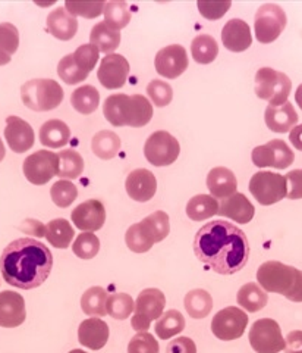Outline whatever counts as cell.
Wrapping results in <instances>:
<instances>
[{
  "label": "cell",
  "instance_id": "obj_5",
  "mask_svg": "<svg viewBox=\"0 0 302 353\" xmlns=\"http://www.w3.org/2000/svg\"><path fill=\"white\" fill-rule=\"evenodd\" d=\"M292 90V83L289 77L273 68H260L255 74V94L270 103V106H279L288 102V97Z\"/></svg>",
  "mask_w": 302,
  "mask_h": 353
},
{
  "label": "cell",
  "instance_id": "obj_27",
  "mask_svg": "<svg viewBox=\"0 0 302 353\" xmlns=\"http://www.w3.org/2000/svg\"><path fill=\"white\" fill-rule=\"evenodd\" d=\"M89 44H93L100 53L111 54L120 44V31L110 28L105 21L96 24L89 32Z\"/></svg>",
  "mask_w": 302,
  "mask_h": 353
},
{
  "label": "cell",
  "instance_id": "obj_8",
  "mask_svg": "<svg viewBox=\"0 0 302 353\" xmlns=\"http://www.w3.org/2000/svg\"><path fill=\"white\" fill-rule=\"evenodd\" d=\"M286 22V14L281 6L276 3L261 5L254 19L257 40L263 44L273 43L283 32Z\"/></svg>",
  "mask_w": 302,
  "mask_h": 353
},
{
  "label": "cell",
  "instance_id": "obj_36",
  "mask_svg": "<svg viewBox=\"0 0 302 353\" xmlns=\"http://www.w3.org/2000/svg\"><path fill=\"white\" fill-rule=\"evenodd\" d=\"M107 292L103 287H89V289L81 297V307L83 312L91 318L105 316L106 312V301Z\"/></svg>",
  "mask_w": 302,
  "mask_h": 353
},
{
  "label": "cell",
  "instance_id": "obj_59",
  "mask_svg": "<svg viewBox=\"0 0 302 353\" xmlns=\"http://www.w3.org/2000/svg\"><path fill=\"white\" fill-rule=\"evenodd\" d=\"M69 353H87V352H84V350H81V349H74V350H71Z\"/></svg>",
  "mask_w": 302,
  "mask_h": 353
},
{
  "label": "cell",
  "instance_id": "obj_15",
  "mask_svg": "<svg viewBox=\"0 0 302 353\" xmlns=\"http://www.w3.org/2000/svg\"><path fill=\"white\" fill-rule=\"evenodd\" d=\"M129 70V62L122 54H106L98 66L97 79L107 90H116V88L125 85Z\"/></svg>",
  "mask_w": 302,
  "mask_h": 353
},
{
  "label": "cell",
  "instance_id": "obj_12",
  "mask_svg": "<svg viewBox=\"0 0 302 353\" xmlns=\"http://www.w3.org/2000/svg\"><path fill=\"white\" fill-rule=\"evenodd\" d=\"M251 159L255 167L266 168L272 167L276 170H286L295 161V154L283 140L274 139L267 145L257 146L252 149Z\"/></svg>",
  "mask_w": 302,
  "mask_h": 353
},
{
  "label": "cell",
  "instance_id": "obj_51",
  "mask_svg": "<svg viewBox=\"0 0 302 353\" xmlns=\"http://www.w3.org/2000/svg\"><path fill=\"white\" fill-rule=\"evenodd\" d=\"M160 346L159 341L154 339L147 331L137 333L128 345V353H159Z\"/></svg>",
  "mask_w": 302,
  "mask_h": 353
},
{
  "label": "cell",
  "instance_id": "obj_43",
  "mask_svg": "<svg viewBox=\"0 0 302 353\" xmlns=\"http://www.w3.org/2000/svg\"><path fill=\"white\" fill-rule=\"evenodd\" d=\"M133 299L127 293H114L107 296L106 301V312L114 318L124 321L128 319L129 315L133 312Z\"/></svg>",
  "mask_w": 302,
  "mask_h": 353
},
{
  "label": "cell",
  "instance_id": "obj_30",
  "mask_svg": "<svg viewBox=\"0 0 302 353\" xmlns=\"http://www.w3.org/2000/svg\"><path fill=\"white\" fill-rule=\"evenodd\" d=\"M153 118V106L142 94H131L128 102V127L140 128L147 125Z\"/></svg>",
  "mask_w": 302,
  "mask_h": 353
},
{
  "label": "cell",
  "instance_id": "obj_17",
  "mask_svg": "<svg viewBox=\"0 0 302 353\" xmlns=\"http://www.w3.org/2000/svg\"><path fill=\"white\" fill-rule=\"evenodd\" d=\"M5 139L8 146L15 153H25L34 146V130L32 127L19 117L10 115L6 118Z\"/></svg>",
  "mask_w": 302,
  "mask_h": 353
},
{
  "label": "cell",
  "instance_id": "obj_2",
  "mask_svg": "<svg viewBox=\"0 0 302 353\" xmlns=\"http://www.w3.org/2000/svg\"><path fill=\"white\" fill-rule=\"evenodd\" d=\"M52 268L50 249L31 237L9 243L0 256V272L5 283L22 290L37 289L49 279Z\"/></svg>",
  "mask_w": 302,
  "mask_h": 353
},
{
  "label": "cell",
  "instance_id": "obj_20",
  "mask_svg": "<svg viewBox=\"0 0 302 353\" xmlns=\"http://www.w3.org/2000/svg\"><path fill=\"white\" fill-rule=\"evenodd\" d=\"M217 215L233 219L238 224H248L255 215V208L247 196L237 192L226 199H222Z\"/></svg>",
  "mask_w": 302,
  "mask_h": 353
},
{
  "label": "cell",
  "instance_id": "obj_32",
  "mask_svg": "<svg viewBox=\"0 0 302 353\" xmlns=\"http://www.w3.org/2000/svg\"><path fill=\"white\" fill-rule=\"evenodd\" d=\"M120 139L114 131L102 130L91 140V149L93 153L100 159H114L120 150Z\"/></svg>",
  "mask_w": 302,
  "mask_h": 353
},
{
  "label": "cell",
  "instance_id": "obj_38",
  "mask_svg": "<svg viewBox=\"0 0 302 353\" xmlns=\"http://www.w3.org/2000/svg\"><path fill=\"white\" fill-rule=\"evenodd\" d=\"M71 103L76 112H80L83 115H89L98 108L100 94L97 92V88L93 85H81L72 93Z\"/></svg>",
  "mask_w": 302,
  "mask_h": 353
},
{
  "label": "cell",
  "instance_id": "obj_40",
  "mask_svg": "<svg viewBox=\"0 0 302 353\" xmlns=\"http://www.w3.org/2000/svg\"><path fill=\"white\" fill-rule=\"evenodd\" d=\"M191 53L197 63H211L219 54L217 41L208 34L197 36L191 43Z\"/></svg>",
  "mask_w": 302,
  "mask_h": 353
},
{
  "label": "cell",
  "instance_id": "obj_10",
  "mask_svg": "<svg viewBox=\"0 0 302 353\" xmlns=\"http://www.w3.org/2000/svg\"><path fill=\"white\" fill-rule=\"evenodd\" d=\"M248 340L257 353H279L285 349V339L282 336L281 325L270 318L255 321L250 330Z\"/></svg>",
  "mask_w": 302,
  "mask_h": 353
},
{
  "label": "cell",
  "instance_id": "obj_33",
  "mask_svg": "<svg viewBox=\"0 0 302 353\" xmlns=\"http://www.w3.org/2000/svg\"><path fill=\"white\" fill-rule=\"evenodd\" d=\"M74 236L75 231L69 224V221H66L63 218L50 221L46 225V234H44V237H46L50 245L56 249H68Z\"/></svg>",
  "mask_w": 302,
  "mask_h": 353
},
{
  "label": "cell",
  "instance_id": "obj_11",
  "mask_svg": "<svg viewBox=\"0 0 302 353\" xmlns=\"http://www.w3.org/2000/svg\"><path fill=\"white\" fill-rule=\"evenodd\" d=\"M248 325V315L237 306L219 311L211 321V333L222 341H232L244 336Z\"/></svg>",
  "mask_w": 302,
  "mask_h": 353
},
{
  "label": "cell",
  "instance_id": "obj_54",
  "mask_svg": "<svg viewBox=\"0 0 302 353\" xmlns=\"http://www.w3.org/2000/svg\"><path fill=\"white\" fill-rule=\"evenodd\" d=\"M166 353H197V346L189 337H177L167 345Z\"/></svg>",
  "mask_w": 302,
  "mask_h": 353
},
{
  "label": "cell",
  "instance_id": "obj_31",
  "mask_svg": "<svg viewBox=\"0 0 302 353\" xmlns=\"http://www.w3.org/2000/svg\"><path fill=\"white\" fill-rule=\"evenodd\" d=\"M184 305L189 316L194 319H203L213 309V297L207 290L194 289L185 294Z\"/></svg>",
  "mask_w": 302,
  "mask_h": 353
},
{
  "label": "cell",
  "instance_id": "obj_3",
  "mask_svg": "<svg viewBox=\"0 0 302 353\" xmlns=\"http://www.w3.org/2000/svg\"><path fill=\"white\" fill-rule=\"evenodd\" d=\"M24 105L36 112H49L63 101V88L52 79H34L21 87Z\"/></svg>",
  "mask_w": 302,
  "mask_h": 353
},
{
  "label": "cell",
  "instance_id": "obj_52",
  "mask_svg": "<svg viewBox=\"0 0 302 353\" xmlns=\"http://www.w3.org/2000/svg\"><path fill=\"white\" fill-rule=\"evenodd\" d=\"M230 6L232 2H229V0H223V2H206V0H198L197 2L199 14L210 21L220 19L230 9Z\"/></svg>",
  "mask_w": 302,
  "mask_h": 353
},
{
  "label": "cell",
  "instance_id": "obj_46",
  "mask_svg": "<svg viewBox=\"0 0 302 353\" xmlns=\"http://www.w3.org/2000/svg\"><path fill=\"white\" fill-rule=\"evenodd\" d=\"M50 196L56 206L68 208L75 202V199L78 196V189L69 180H59L52 185Z\"/></svg>",
  "mask_w": 302,
  "mask_h": 353
},
{
  "label": "cell",
  "instance_id": "obj_58",
  "mask_svg": "<svg viewBox=\"0 0 302 353\" xmlns=\"http://www.w3.org/2000/svg\"><path fill=\"white\" fill-rule=\"evenodd\" d=\"M5 153H6V149H5V145H3L2 139H0V162L3 161V158H5Z\"/></svg>",
  "mask_w": 302,
  "mask_h": 353
},
{
  "label": "cell",
  "instance_id": "obj_35",
  "mask_svg": "<svg viewBox=\"0 0 302 353\" xmlns=\"http://www.w3.org/2000/svg\"><path fill=\"white\" fill-rule=\"evenodd\" d=\"M155 334L162 340H169L177 334H181L185 330V318L184 315L176 311V309H171V311L164 312L154 325Z\"/></svg>",
  "mask_w": 302,
  "mask_h": 353
},
{
  "label": "cell",
  "instance_id": "obj_29",
  "mask_svg": "<svg viewBox=\"0 0 302 353\" xmlns=\"http://www.w3.org/2000/svg\"><path fill=\"white\" fill-rule=\"evenodd\" d=\"M238 305L248 312H259L268 302L267 293L257 283L244 284L237 294Z\"/></svg>",
  "mask_w": 302,
  "mask_h": 353
},
{
  "label": "cell",
  "instance_id": "obj_21",
  "mask_svg": "<svg viewBox=\"0 0 302 353\" xmlns=\"http://www.w3.org/2000/svg\"><path fill=\"white\" fill-rule=\"evenodd\" d=\"M222 41L223 46L230 52H245L252 43L250 26L238 18L228 21L222 30Z\"/></svg>",
  "mask_w": 302,
  "mask_h": 353
},
{
  "label": "cell",
  "instance_id": "obj_4",
  "mask_svg": "<svg viewBox=\"0 0 302 353\" xmlns=\"http://www.w3.org/2000/svg\"><path fill=\"white\" fill-rule=\"evenodd\" d=\"M301 272L298 268L279 261H267L257 271V281L264 292L283 294L288 299L295 289Z\"/></svg>",
  "mask_w": 302,
  "mask_h": 353
},
{
  "label": "cell",
  "instance_id": "obj_57",
  "mask_svg": "<svg viewBox=\"0 0 302 353\" xmlns=\"http://www.w3.org/2000/svg\"><path fill=\"white\" fill-rule=\"evenodd\" d=\"M295 102L302 110V84L296 88V92H295Z\"/></svg>",
  "mask_w": 302,
  "mask_h": 353
},
{
  "label": "cell",
  "instance_id": "obj_47",
  "mask_svg": "<svg viewBox=\"0 0 302 353\" xmlns=\"http://www.w3.org/2000/svg\"><path fill=\"white\" fill-rule=\"evenodd\" d=\"M72 250L80 259H93L100 250V240L94 233H81L74 241Z\"/></svg>",
  "mask_w": 302,
  "mask_h": 353
},
{
  "label": "cell",
  "instance_id": "obj_28",
  "mask_svg": "<svg viewBox=\"0 0 302 353\" xmlns=\"http://www.w3.org/2000/svg\"><path fill=\"white\" fill-rule=\"evenodd\" d=\"M128 102L129 96L125 93L110 94L103 106L105 118L114 127H125L128 125Z\"/></svg>",
  "mask_w": 302,
  "mask_h": 353
},
{
  "label": "cell",
  "instance_id": "obj_41",
  "mask_svg": "<svg viewBox=\"0 0 302 353\" xmlns=\"http://www.w3.org/2000/svg\"><path fill=\"white\" fill-rule=\"evenodd\" d=\"M141 225L144 227L145 231H147L154 243L163 241L167 236H169V231H171L169 215L163 211H155L151 215L145 216L141 221Z\"/></svg>",
  "mask_w": 302,
  "mask_h": 353
},
{
  "label": "cell",
  "instance_id": "obj_13",
  "mask_svg": "<svg viewBox=\"0 0 302 353\" xmlns=\"http://www.w3.org/2000/svg\"><path fill=\"white\" fill-rule=\"evenodd\" d=\"M59 158L58 153L50 150H39L30 154L24 161L22 170H24L25 179L34 185H44L49 183L54 175H58Z\"/></svg>",
  "mask_w": 302,
  "mask_h": 353
},
{
  "label": "cell",
  "instance_id": "obj_7",
  "mask_svg": "<svg viewBox=\"0 0 302 353\" xmlns=\"http://www.w3.org/2000/svg\"><path fill=\"white\" fill-rule=\"evenodd\" d=\"M250 192L260 205L270 206L286 197L288 183L285 175L270 171H260L251 176Z\"/></svg>",
  "mask_w": 302,
  "mask_h": 353
},
{
  "label": "cell",
  "instance_id": "obj_56",
  "mask_svg": "<svg viewBox=\"0 0 302 353\" xmlns=\"http://www.w3.org/2000/svg\"><path fill=\"white\" fill-rule=\"evenodd\" d=\"M289 140H290V143H292V146L296 150L302 152V124L296 125V127H294L292 130H290Z\"/></svg>",
  "mask_w": 302,
  "mask_h": 353
},
{
  "label": "cell",
  "instance_id": "obj_42",
  "mask_svg": "<svg viewBox=\"0 0 302 353\" xmlns=\"http://www.w3.org/2000/svg\"><path fill=\"white\" fill-rule=\"evenodd\" d=\"M105 22L116 31H120L122 28H125L129 21H131V9L128 3L125 2H119V0H111V2H107L105 5Z\"/></svg>",
  "mask_w": 302,
  "mask_h": 353
},
{
  "label": "cell",
  "instance_id": "obj_23",
  "mask_svg": "<svg viewBox=\"0 0 302 353\" xmlns=\"http://www.w3.org/2000/svg\"><path fill=\"white\" fill-rule=\"evenodd\" d=\"M47 30L50 34L62 41L74 39L78 31V19L68 12L65 6L53 9L47 17Z\"/></svg>",
  "mask_w": 302,
  "mask_h": 353
},
{
  "label": "cell",
  "instance_id": "obj_49",
  "mask_svg": "<svg viewBox=\"0 0 302 353\" xmlns=\"http://www.w3.org/2000/svg\"><path fill=\"white\" fill-rule=\"evenodd\" d=\"M147 94L151 99L154 106L164 108L172 102L173 88L171 84H167L162 80H151L147 85Z\"/></svg>",
  "mask_w": 302,
  "mask_h": 353
},
{
  "label": "cell",
  "instance_id": "obj_14",
  "mask_svg": "<svg viewBox=\"0 0 302 353\" xmlns=\"http://www.w3.org/2000/svg\"><path fill=\"white\" fill-rule=\"evenodd\" d=\"M188 63L186 49L181 44H171V46L163 48L158 52L154 59L155 71L167 80H175L179 75H182L188 68Z\"/></svg>",
  "mask_w": 302,
  "mask_h": 353
},
{
  "label": "cell",
  "instance_id": "obj_26",
  "mask_svg": "<svg viewBox=\"0 0 302 353\" xmlns=\"http://www.w3.org/2000/svg\"><path fill=\"white\" fill-rule=\"evenodd\" d=\"M40 143L50 149H59L68 145L71 139V130L61 119H50L40 128Z\"/></svg>",
  "mask_w": 302,
  "mask_h": 353
},
{
  "label": "cell",
  "instance_id": "obj_22",
  "mask_svg": "<svg viewBox=\"0 0 302 353\" xmlns=\"http://www.w3.org/2000/svg\"><path fill=\"white\" fill-rule=\"evenodd\" d=\"M78 340L91 350L103 349L109 340V325L100 318H88L78 327Z\"/></svg>",
  "mask_w": 302,
  "mask_h": 353
},
{
  "label": "cell",
  "instance_id": "obj_34",
  "mask_svg": "<svg viewBox=\"0 0 302 353\" xmlns=\"http://www.w3.org/2000/svg\"><path fill=\"white\" fill-rule=\"evenodd\" d=\"M219 212L217 199L210 194H197L186 203V215L193 221H206Z\"/></svg>",
  "mask_w": 302,
  "mask_h": 353
},
{
  "label": "cell",
  "instance_id": "obj_19",
  "mask_svg": "<svg viewBox=\"0 0 302 353\" xmlns=\"http://www.w3.org/2000/svg\"><path fill=\"white\" fill-rule=\"evenodd\" d=\"M27 318L25 301L17 292L5 290L0 293V327L17 328Z\"/></svg>",
  "mask_w": 302,
  "mask_h": 353
},
{
  "label": "cell",
  "instance_id": "obj_45",
  "mask_svg": "<svg viewBox=\"0 0 302 353\" xmlns=\"http://www.w3.org/2000/svg\"><path fill=\"white\" fill-rule=\"evenodd\" d=\"M58 74L61 77V80L68 85L83 83L88 77V74L84 72L80 66L75 63L72 53L66 54V57L61 59V62L58 63Z\"/></svg>",
  "mask_w": 302,
  "mask_h": 353
},
{
  "label": "cell",
  "instance_id": "obj_53",
  "mask_svg": "<svg viewBox=\"0 0 302 353\" xmlns=\"http://www.w3.org/2000/svg\"><path fill=\"white\" fill-rule=\"evenodd\" d=\"M288 183V194L286 197L290 201L302 199V170H294L285 175Z\"/></svg>",
  "mask_w": 302,
  "mask_h": 353
},
{
  "label": "cell",
  "instance_id": "obj_24",
  "mask_svg": "<svg viewBox=\"0 0 302 353\" xmlns=\"http://www.w3.org/2000/svg\"><path fill=\"white\" fill-rule=\"evenodd\" d=\"M264 121L268 130L273 132H288L296 127L298 114L292 103H283L279 106H267L264 112Z\"/></svg>",
  "mask_w": 302,
  "mask_h": 353
},
{
  "label": "cell",
  "instance_id": "obj_44",
  "mask_svg": "<svg viewBox=\"0 0 302 353\" xmlns=\"http://www.w3.org/2000/svg\"><path fill=\"white\" fill-rule=\"evenodd\" d=\"M125 243L129 250H132L133 253H145L155 245L147 231L141 225V223L132 224L128 228L125 234Z\"/></svg>",
  "mask_w": 302,
  "mask_h": 353
},
{
  "label": "cell",
  "instance_id": "obj_39",
  "mask_svg": "<svg viewBox=\"0 0 302 353\" xmlns=\"http://www.w3.org/2000/svg\"><path fill=\"white\" fill-rule=\"evenodd\" d=\"M19 48V32L18 28L10 24V22H3L0 24V66L8 65L10 62L12 54Z\"/></svg>",
  "mask_w": 302,
  "mask_h": 353
},
{
  "label": "cell",
  "instance_id": "obj_9",
  "mask_svg": "<svg viewBox=\"0 0 302 353\" xmlns=\"http://www.w3.org/2000/svg\"><path fill=\"white\" fill-rule=\"evenodd\" d=\"M181 153V146L176 137L167 131H155L144 145V154L154 167H167L172 165Z\"/></svg>",
  "mask_w": 302,
  "mask_h": 353
},
{
  "label": "cell",
  "instance_id": "obj_16",
  "mask_svg": "<svg viewBox=\"0 0 302 353\" xmlns=\"http://www.w3.org/2000/svg\"><path fill=\"white\" fill-rule=\"evenodd\" d=\"M71 218L76 228L84 233H94L102 230L106 223V209L97 199H89L74 209Z\"/></svg>",
  "mask_w": 302,
  "mask_h": 353
},
{
  "label": "cell",
  "instance_id": "obj_25",
  "mask_svg": "<svg viewBox=\"0 0 302 353\" xmlns=\"http://www.w3.org/2000/svg\"><path fill=\"white\" fill-rule=\"evenodd\" d=\"M237 175L229 168L216 167L207 175V189L210 190L211 196L216 199H226L232 196L233 193H237Z\"/></svg>",
  "mask_w": 302,
  "mask_h": 353
},
{
  "label": "cell",
  "instance_id": "obj_37",
  "mask_svg": "<svg viewBox=\"0 0 302 353\" xmlns=\"http://www.w3.org/2000/svg\"><path fill=\"white\" fill-rule=\"evenodd\" d=\"M58 176L62 180H75L81 176L84 171V159L78 152L68 149L58 153Z\"/></svg>",
  "mask_w": 302,
  "mask_h": 353
},
{
  "label": "cell",
  "instance_id": "obj_48",
  "mask_svg": "<svg viewBox=\"0 0 302 353\" xmlns=\"http://www.w3.org/2000/svg\"><path fill=\"white\" fill-rule=\"evenodd\" d=\"M105 2H75V0H66L65 8L74 17H83L87 19L97 18L103 14Z\"/></svg>",
  "mask_w": 302,
  "mask_h": 353
},
{
  "label": "cell",
  "instance_id": "obj_50",
  "mask_svg": "<svg viewBox=\"0 0 302 353\" xmlns=\"http://www.w3.org/2000/svg\"><path fill=\"white\" fill-rule=\"evenodd\" d=\"M74 61L75 63L80 66V68L89 74V71H93L96 68V65L98 62V57H100V52L96 46H93V44H83V46L78 48L74 53Z\"/></svg>",
  "mask_w": 302,
  "mask_h": 353
},
{
  "label": "cell",
  "instance_id": "obj_6",
  "mask_svg": "<svg viewBox=\"0 0 302 353\" xmlns=\"http://www.w3.org/2000/svg\"><path fill=\"white\" fill-rule=\"evenodd\" d=\"M166 306V297L159 289H144L138 297L136 306H133V316L131 319L132 328L137 333H142L150 328L151 321L159 319L163 315Z\"/></svg>",
  "mask_w": 302,
  "mask_h": 353
},
{
  "label": "cell",
  "instance_id": "obj_18",
  "mask_svg": "<svg viewBox=\"0 0 302 353\" xmlns=\"http://www.w3.org/2000/svg\"><path fill=\"white\" fill-rule=\"evenodd\" d=\"M125 190L136 202H149L158 192V180L151 171L138 168L129 172L125 180Z\"/></svg>",
  "mask_w": 302,
  "mask_h": 353
},
{
  "label": "cell",
  "instance_id": "obj_55",
  "mask_svg": "<svg viewBox=\"0 0 302 353\" xmlns=\"http://www.w3.org/2000/svg\"><path fill=\"white\" fill-rule=\"evenodd\" d=\"M285 353H302V331H290L285 339Z\"/></svg>",
  "mask_w": 302,
  "mask_h": 353
},
{
  "label": "cell",
  "instance_id": "obj_1",
  "mask_svg": "<svg viewBox=\"0 0 302 353\" xmlns=\"http://www.w3.org/2000/svg\"><path fill=\"white\" fill-rule=\"evenodd\" d=\"M194 253L211 271L233 275L248 262L250 241L239 227L216 219L197 231Z\"/></svg>",
  "mask_w": 302,
  "mask_h": 353
}]
</instances>
